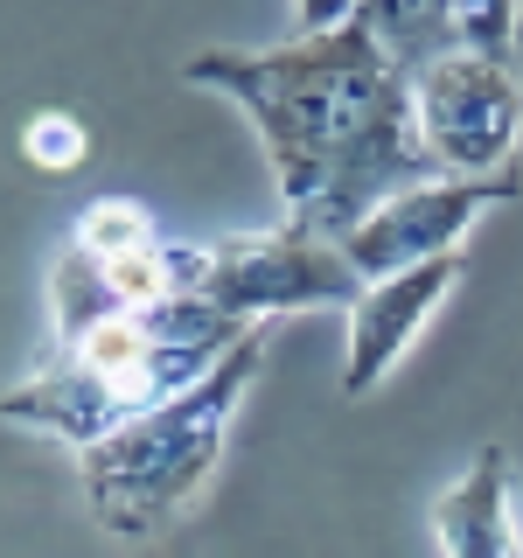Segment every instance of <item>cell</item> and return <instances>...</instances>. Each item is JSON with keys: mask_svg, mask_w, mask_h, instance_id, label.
<instances>
[{"mask_svg": "<svg viewBox=\"0 0 523 558\" xmlns=\"http://www.w3.org/2000/svg\"><path fill=\"white\" fill-rule=\"evenodd\" d=\"M182 77L223 92L258 126L293 231L342 244L377 203L440 182L412 77L363 22L293 35L279 49H196L182 57Z\"/></svg>", "mask_w": 523, "mask_h": 558, "instance_id": "1", "label": "cell"}, {"mask_svg": "<svg viewBox=\"0 0 523 558\" xmlns=\"http://www.w3.org/2000/svg\"><path fill=\"white\" fill-rule=\"evenodd\" d=\"M252 328L258 322H231V314L188 301V293L161 307L98 314V322L49 342V356L14 391H0V418L35 426L49 440H70L84 453L92 440L119 433L126 418L196 391Z\"/></svg>", "mask_w": 523, "mask_h": 558, "instance_id": "2", "label": "cell"}, {"mask_svg": "<svg viewBox=\"0 0 523 558\" xmlns=\"http://www.w3.org/2000/svg\"><path fill=\"white\" fill-rule=\"evenodd\" d=\"M258 363H266V322L196 391L126 418L119 433H105V440H92L77 453L84 502H92V517L105 531L112 537H161L174 517H188V502L203 496V482L223 461V433H231L238 398L252 391Z\"/></svg>", "mask_w": 523, "mask_h": 558, "instance_id": "3", "label": "cell"}, {"mask_svg": "<svg viewBox=\"0 0 523 558\" xmlns=\"http://www.w3.org/2000/svg\"><path fill=\"white\" fill-rule=\"evenodd\" d=\"M363 279L342 258L336 238L314 231H258V238H209L188 244V301L231 314V322H272V314H301V307H356Z\"/></svg>", "mask_w": 523, "mask_h": 558, "instance_id": "4", "label": "cell"}, {"mask_svg": "<svg viewBox=\"0 0 523 558\" xmlns=\"http://www.w3.org/2000/svg\"><path fill=\"white\" fill-rule=\"evenodd\" d=\"M418 133H426L440 174H510L523 140V70L453 49L412 77Z\"/></svg>", "mask_w": 523, "mask_h": 558, "instance_id": "5", "label": "cell"}, {"mask_svg": "<svg viewBox=\"0 0 523 558\" xmlns=\"http://www.w3.org/2000/svg\"><path fill=\"white\" fill-rule=\"evenodd\" d=\"M516 196V168L510 174H440V182H418L405 196L377 203L356 231L342 238V258L363 279H398L426 258L461 252V238L475 231V217H488L496 203Z\"/></svg>", "mask_w": 523, "mask_h": 558, "instance_id": "6", "label": "cell"}, {"mask_svg": "<svg viewBox=\"0 0 523 558\" xmlns=\"http://www.w3.org/2000/svg\"><path fill=\"white\" fill-rule=\"evenodd\" d=\"M453 279H461V252L426 258V266H412L398 279H370V287H363V301L349 307V356H342V391L349 398H363L418 342V328H426L433 307L453 293Z\"/></svg>", "mask_w": 523, "mask_h": 558, "instance_id": "7", "label": "cell"}, {"mask_svg": "<svg viewBox=\"0 0 523 558\" xmlns=\"http://www.w3.org/2000/svg\"><path fill=\"white\" fill-rule=\"evenodd\" d=\"M433 537L447 558H523L516 517H510V453L482 447L461 468V482L433 502Z\"/></svg>", "mask_w": 523, "mask_h": 558, "instance_id": "8", "label": "cell"}, {"mask_svg": "<svg viewBox=\"0 0 523 558\" xmlns=\"http://www.w3.org/2000/svg\"><path fill=\"white\" fill-rule=\"evenodd\" d=\"M349 22H363L377 35V49L391 57L405 77H418V70H433L440 57H453L461 49V35H453L447 8L440 0H363Z\"/></svg>", "mask_w": 523, "mask_h": 558, "instance_id": "9", "label": "cell"}, {"mask_svg": "<svg viewBox=\"0 0 523 558\" xmlns=\"http://www.w3.org/2000/svg\"><path fill=\"white\" fill-rule=\"evenodd\" d=\"M161 231H154V217H147V203H133V196H98V203H84L77 209V252L84 258H98V266H112V258H126L139 252V244H154Z\"/></svg>", "mask_w": 523, "mask_h": 558, "instance_id": "10", "label": "cell"}, {"mask_svg": "<svg viewBox=\"0 0 523 558\" xmlns=\"http://www.w3.org/2000/svg\"><path fill=\"white\" fill-rule=\"evenodd\" d=\"M461 49L523 70V0H440Z\"/></svg>", "mask_w": 523, "mask_h": 558, "instance_id": "11", "label": "cell"}, {"mask_svg": "<svg viewBox=\"0 0 523 558\" xmlns=\"http://www.w3.org/2000/svg\"><path fill=\"white\" fill-rule=\"evenodd\" d=\"M22 161L35 174H77L92 161V126L77 112H35L22 126Z\"/></svg>", "mask_w": 523, "mask_h": 558, "instance_id": "12", "label": "cell"}, {"mask_svg": "<svg viewBox=\"0 0 523 558\" xmlns=\"http://www.w3.org/2000/svg\"><path fill=\"white\" fill-rule=\"evenodd\" d=\"M356 8H363V0H293V28H301V35H328V28H342Z\"/></svg>", "mask_w": 523, "mask_h": 558, "instance_id": "13", "label": "cell"}]
</instances>
